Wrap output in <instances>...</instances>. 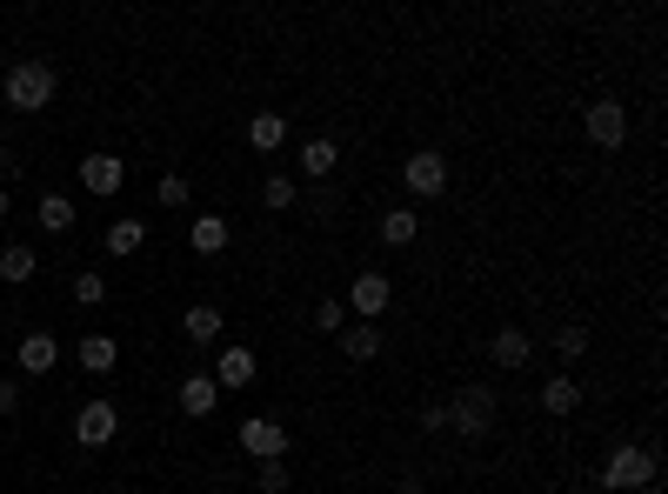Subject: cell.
Listing matches in <instances>:
<instances>
[{
	"label": "cell",
	"instance_id": "13",
	"mask_svg": "<svg viewBox=\"0 0 668 494\" xmlns=\"http://www.w3.org/2000/svg\"><path fill=\"white\" fill-rule=\"evenodd\" d=\"M227 240H234V227H227V214H194L188 221V247L201 261H214V255H227Z\"/></svg>",
	"mask_w": 668,
	"mask_h": 494
},
{
	"label": "cell",
	"instance_id": "6",
	"mask_svg": "<svg viewBox=\"0 0 668 494\" xmlns=\"http://www.w3.org/2000/svg\"><path fill=\"white\" fill-rule=\"evenodd\" d=\"M114 435H121V407L94 394V401L74 415V441H80V448H114Z\"/></svg>",
	"mask_w": 668,
	"mask_h": 494
},
{
	"label": "cell",
	"instance_id": "29",
	"mask_svg": "<svg viewBox=\"0 0 668 494\" xmlns=\"http://www.w3.org/2000/svg\"><path fill=\"white\" fill-rule=\"evenodd\" d=\"M255 487H261V494H288V487H294V468H288V461H261Z\"/></svg>",
	"mask_w": 668,
	"mask_h": 494
},
{
	"label": "cell",
	"instance_id": "33",
	"mask_svg": "<svg viewBox=\"0 0 668 494\" xmlns=\"http://www.w3.org/2000/svg\"><path fill=\"white\" fill-rule=\"evenodd\" d=\"M14 175H21V160H14V147H8V141H0V188H8Z\"/></svg>",
	"mask_w": 668,
	"mask_h": 494
},
{
	"label": "cell",
	"instance_id": "16",
	"mask_svg": "<svg viewBox=\"0 0 668 494\" xmlns=\"http://www.w3.org/2000/svg\"><path fill=\"white\" fill-rule=\"evenodd\" d=\"M221 327H227V314H221L214 301H194V307L181 314V335H188L194 348H214V341H221Z\"/></svg>",
	"mask_w": 668,
	"mask_h": 494
},
{
	"label": "cell",
	"instance_id": "1",
	"mask_svg": "<svg viewBox=\"0 0 668 494\" xmlns=\"http://www.w3.org/2000/svg\"><path fill=\"white\" fill-rule=\"evenodd\" d=\"M0 94H8L14 114H47L54 94H60V80H54V67L34 54V60H14L8 74H0Z\"/></svg>",
	"mask_w": 668,
	"mask_h": 494
},
{
	"label": "cell",
	"instance_id": "7",
	"mask_svg": "<svg viewBox=\"0 0 668 494\" xmlns=\"http://www.w3.org/2000/svg\"><path fill=\"white\" fill-rule=\"evenodd\" d=\"M234 441H241V454H255V461H288V428L268 422V415H247Z\"/></svg>",
	"mask_w": 668,
	"mask_h": 494
},
{
	"label": "cell",
	"instance_id": "31",
	"mask_svg": "<svg viewBox=\"0 0 668 494\" xmlns=\"http://www.w3.org/2000/svg\"><path fill=\"white\" fill-rule=\"evenodd\" d=\"M422 435H448V401H428L422 407Z\"/></svg>",
	"mask_w": 668,
	"mask_h": 494
},
{
	"label": "cell",
	"instance_id": "8",
	"mask_svg": "<svg viewBox=\"0 0 668 494\" xmlns=\"http://www.w3.org/2000/svg\"><path fill=\"white\" fill-rule=\"evenodd\" d=\"M581 127H589V141H595V147H622V141H628V108H622L615 94H602V101H589Z\"/></svg>",
	"mask_w": 668,
	"mask_h": 494
},
{
	"label": "cell",
	"instance_id": "21",
	"mask_svg": "<svg viewBox=\"0 0 668 494\" xmlns=\"http://www.w3.org/2000/svg\"><path fill=\"white\" fill-rule=\"evenodd\" d=\"M141 247H147V221H141V214H121V221L108 227V255L127 261V255H141Z\"/></svg>",
	"mask_w": 668,
	"mask_h": 494
},
{
	"label": "cell",
	"instance_id": "9",
	"mask_svg": "<svg viewBox=\"0 0 668 494\" xmlns=\"http://www.w3.org/2000/svg\"><path fill=\"white\" fill-rule=\"evenodd\" d=\"M80 188H88L94 201L121 194V188H127V160H121V154H88V160H80Z\"/></svg>",
	"mask_w": 668,
	"mask_h": 494
},
{
	"label": "cell",
	"instance_id": "3",
	"mask_svg": "<svg viewBox=\"0 0 668 494\" xmlns=\"http://www.w3.org/2000/svg\"><path fill=\"white\" fill-rule=\"evenodd\" d=\"M401 188H408L414 201H442V194H448V154H442V147H414V154L401 160Z\"/></svg>",
	"mask_w": 668,
	"mask_h": 494
},
{
	"label": "cell",
	"instance_id": "35",
	"mask_svg": "<svg viewBox=\"0 0 668 494\" xmlns=\"http://www.w3.org/2000/svg\"><path fill=\"white\" fill-rule=\"evenodd\" d=\"M8 207H14V188H0V214H8Z\"/></svg>",
	"mask_w": 668,
	"mask_h": 494
},
{
	"label": "cell",
	"instance_id": "2",
	"mask_svg": "<svg viewBox=\"0 0 668 494\" xmlns=\"http://www.w3.org/2000/svg\"><path fill=\"white\" fill-rule=\"evenodd\" d=\"M655 474H661V461L642 441H615L609 461H602V487L609 494H642V487H655Z\"/></svg>",
	"mask_w": 668,
	"mask_h": 494
},
{
	"label": "cell",
	"instance_id": "28",
	"mask_svg": "<svg viewBox=\"0 0 668 494\" xmlns=\"http://www.w3.org/2000/svg\"><path fill=\"white\" fill-rule=\"evenodd\" d=\"M41 227L47 234H67L74 227V201L67 194H41Z\"/></svg>",
	"mask_w": 668,
	"mask_h": 494
},
{
	"label": "cell",
	"instance_id": "11",
	"mask_svg": "<svg viewBox=\"0 0 668 494\" xmlns=\"http://www.w3.org/2000/svg\"><path fill=\"white\" fill-rule=\"evenodd\" d=\"M14 361H21V374H54L60 368V341L47 335V327H34V335L14 341Z\"/></svg>",
	"mask_w": 668,
	"mask_h": 494
},
{
	"label": "cell",
	"instance_id": "14",
	"mask_svg": "<svg viewBox=\"0 0 668 494\" xmlns=\"http://www.w3.org/2000/svg\"><path fill=\"white\" fill-rule=\"evenodd\" d=\"M175 401H181V415H188V422H208L214 407H221V388H214V374L201 368V374H188V381L175 388Z\"/></svg>",
	"mask_w": 668,
	"mask_h": 494
},
{
	"label": "cell",
	"instance_id": "25",
	"mask_svg": "<svg viewBox=\"0 0 668 494\" xmlns=\"http://www.w3.org/2000/svg\"><path fill=\"white\" fill-rule=\"evenodd\" d=\"M308 327H314V335H342V327H348V307H342V294H321Z\"/></svg>",
	"mask_w": 668,
	"mask_h": 494
},
{
	"label": "cell",
	"instance_id": "18",
	"mask_svg": "<svg viewBox=\"0 0 668 494\" xmlns=\"http://www.w3.org/2000/svg\"><path fill=\"white\" fill-rule=\"evenodd\" d=\"M334 168H342V147H334L327 134H314V141H301V175H308L314 188H321V181H327Z\"/></svg>",
	"mask_w": 668,
	"mask_h": 494
},
{
	"label": "cell",
	"instance_id": "32",
	"mask_svg": "<svg viewBox=\"0 0 668 494\" xmlns=\"http://www.w3.org/2000/svg\"><path fill=\"white\" fill-rule=\"evenodd\" d=\"M14 407H21V381H14V374H0V422H8Z\"/></svg>",
	"mask_w": 668,
	"mask_h": 494
},
{
	"label": "cell",
	"instance_id": "30",
	"mask_svg": "<svg viewBox=\"0 0 668 494\" xmlns=\"http://www.w3.org/2000/svg\"><path fill=\"white\" fill-rule=\"evenodd\" d=\"M154 201H160V207H188V201H194V188H188L181 175H160V181H154Z\"/></svg>",
	"mask_w": 668,
	"mask_h": 494
},
{
	"label": "cell",
	"instance_id": "10",
	"mask_svg": "<svg viewBox=\"0 0 668 494\" xmlns=\"http://www.w3.org/2000/svg\"><path fill=\"white\" fill-rule=\"evenodd\" d=\"M214 388L227 394V388H255V348H247V341H227L221 355H214Z\"/></svg>",
	"mask_w": 668,
	"mask_h": 494
},
{
	"label": "cell",
	"instance_id": "4",
	"mask_svg": "<svg viewBox=\"0 0 668 494\" xmlns=\"http://www.w3.org/2000/svg\"><path fill=\"white\" fill-rule=\"evenodd\" d=\"M388 301H394V281H388L381 268H361V274L348 281V294H342L348 321H381V314H388Z\"/></svg>",
	"mask_w": 668,
	"mask_h": 494
},
{
	"label": "cell",
	"instance_id": "17",
	"mask_svg": "<svg viewBox=\"0 0 668 494\" xmlns=\"http://www.w3.org/2000/svg\"><path fill=\"white\" fill-rule=\"evenodd\" d=\"M247 147H255V154H281V147H288V114L261 108L255 121H247Z\"/></svg>",
	"mask_w": 668,
	"mask_h": 494
},
{
	"label": "cell",
	"instance_id": "20",
	"mask_svg": "<svg viewBox=\"0 0 668 494\" xmlns=\"http://www.w3.org/2000/svg\"><path fill=\"white\" fill-rule=\"evenodd\" d=\"M34 268H41V255H34L27 240L0 247V281H8V288H27V281H34Z\"/></svg>",
	"mask_w": 668,
	"mask_h": 494
},
{
	"label": "cell",
	"instance_id": "26",
	"mask_svg": "<svg viewBox=\"0 0 668 494\" xmlns=\"http://www.w3.org/2000/svg\"><path fill=\"white\" fill-rule=\"evenodd\" d=\"M555 355H561V361H581V355H589V327H581V321H561V327H555Z\"/></svg>",
	"mask_w": 668,
	"mask_h": 494
},
{
	"label": "cell",
	"instance_id": "19",
	"mask_svg": "<svg viewBox=\"0 0 668 494\" xmlns=\"http://www.w3.org/2000/svg\"><path fill=\"white\" fill-rule=\"evenodd\" d=\"M74 361L88 368V374H114V361H121V348H114V335H80V348H74Z\"/></svg>",
	"mask_w": 668,
	"mask_h": 494
},
{
	"label": "cell",
	"instance_id": "15",
	"mask_svg": "<svg viewBox=\"0 0 668 494\" xmlns=\"http://www.w3.org/2000/svg\"><path fill=\"white\" fill-rule=\"evenodd\" d=\"M334 341H342V355H348V361H375V355L388 348L381 321H348V327H342V335H334Z\"/></svg>",
	"mask_w": 668,
	"mask_h": 494
},
{
	"label": "cell",
	"instance_id": "12",
	"mask_svg": "<svg viewBox=\"0 0 668 494\" xmlns=\"http://www.w3.org/2000/svg\"><path fill=\"white\" fill-rule=\"evenodd\" d=\"M488 355H494V368H528V361H535V341H528V327H522V321H509V327H494V341H488Z\"/></svg>",
	"mask_w": 668,
	"mask_h": 494
},
{
	"label": "cell",
	"instance_id": "23",
	"mask_svg": "<svg viewBox=\"0 0 668 494\" xmlns=\"http://www.w3.org/2000/svg\"><path fill=\"white\" fill-rule=\"evenodd\" d=\"M414 234H422V214H414V201L381 214V240H388V247H414Z\"/></svg>",
	"mask_w": 668,
	"mask_h": 494
},
{
	"label": "cell",
	"instance_id": "5",
	"mask_svg": "<svg viewBox=\"0 0 668 494\" xmlns=\"http://www.w3.org/2000/svg\"><path fill=\"white\" fill-rule=\"evenodd\" d=\"M448 428L468 435V441H481V435L494 428V394H488V388H461V394L448 401Z\"/></svg>",
	"mask_w": 668,
	"mask_h": 494
},
{
	"label": "cell",
	"instance_id": "34",
	"mask_svg": "<svg viewBox=\"0 0 668 494\" xmlns=\"http://www.w3.org/2000/svg\"><path fill=\"white\" fill-rule=\"evenodd\" d=\"M394 494H428V481H414V474H408V481H394Z\"/></svg>",
	"mask_w": 668,
	"mask_h": 494
},
{
	"label": "cell",
	"instance_id": "36",
	"mask_svg": "<svg viewBox=\"0 0 668 494\" xmlns=\"http://www.w3.org/2000/svg\"><path fill=\"white\" fill-rule=\"evenodd\" d=\"M642 494H655V487H642Z\"/></svg>",
	"mask_w": 668,
	"mask_h": 494
},
{
	"label": "cell",
	"instance_id": "22",
	"mask_svg": "<svg viewBox=\"0 0 668 494\" xmlns=\"http://www.w3.org/2000/svg\"><path fill=\"white\" fill-rule=\"evenodd\" d=\"M542 407H548V415H575V407H581V381L575 374H548L542 381Z\"/></svg>",
	"mask_w": 668,
	"mask_h": 494
},
{
	"label": "cell",
	"instance_id": "27",
	"mask_svg": "<svg viewBox=\"0 0 668 494\" xmlns=\"http://www.w3.org/2000/svg\"><path fill=\"white\" fill-rule=\"evenodd\" d=\"M74 301H80V307H101V301H108V274H101V268H80V274H74Z\"/></svg>",
	"mask_w": 668,
	"mask_h": 494
},
{
	"label": "cell",
	"instance_id": "24",
	"mask_svg": "<svg viewBox=\"0 0 668 494\" xmlns=\"http://www.w3.org/2000/svg\"><path fill=\"white\" fill-rule=\"evenodd\" d=\"M294 201H301V181H294V175H268V181H261V207H268V214H288Z\"/></svg>",
	"mask_w": 668,
	"mask_h": 494
}]
</instances>
